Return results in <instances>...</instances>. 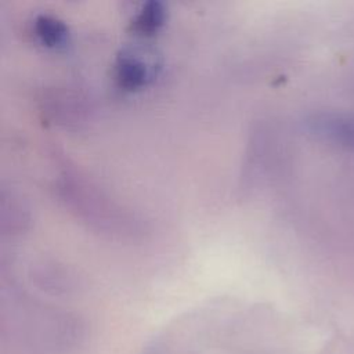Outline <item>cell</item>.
I'll list each match as a JSON object with an SVG mask.
<instances>
[{
	"mask_svg": "<svg viewBox=\"0 0 354 354\" xmlns=\"http://www.w3.org/2000/svg\"><path fill=\"white\" fill-rule=\"evenodd\" d=\"M311 127L329 141L354 151V113H325L311 120Z\"/></svg>",
	"mask_w": 354,
	"mask_h": 354,
	"instance_id": "obj_1",
	"label": "cell"
},
{
	"mask_svg": "<svg viewBox=\"0 0 354 354\" xmlns=\"http://www.w3.org/2000/svg\"><path fill=\"white\" fill-rule=\"evenodd\" d=\"M113 77L120 88L136 90L144 86L151 77V68L136 53L123 51L113 65Z\"/></svg>",
	"mask_w": 354,
	"mask_h": 354,
	"instance_id": "obj_2",
	"label": "cell"
},
{
	"mask_svg": "<svg viewBox=\"0 0 354 354\" xmlns=\"http://www.w3.org/2000/svg\"><path fill=\"white\" fill-rule=\"evenodd\" d=\"M33 32L37 40L50 48L62 47L68 41V28L66 25L53 17L39 15L33 24Z\"/></svg>",
	"mask_w": 354,
	"mask_h": 354,
	"instance_id": "obj_3",
	"label": "cell"
},
{
	"mask_svg": "<svg viewBox=\"0 0 354 354\" xmlns=\"http://www.w3.org/2000/svg\"><path fill=\"white\" fill-rule=\"evenodd\" d=\"M165 21V11L163 7L156 1H149L134 15L130 22V28L133 32L151 36L156 33Z\"/></svg>",
	"mask_w": 354,
	"mask_h": 354,
	"instance_id": "obj_4",
	"label": "cell"
}]
</instances>
